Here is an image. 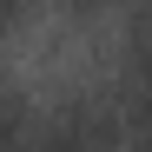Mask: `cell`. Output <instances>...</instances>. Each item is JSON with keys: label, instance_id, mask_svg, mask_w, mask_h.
I'll list each match as a JSON object with an SVG mask.
<instances>
[{"label": "cell", "instance_id": "cell-1", "mask_svg": "<svg viewBox=\"0 0 152 152\" xmlns=\"http://www.w3.org/2000/svg\"><path fill=\"white\" fill-rule=\"evenodd\" d=\"M33 152H106V119H99L93 106H73V113H60L40 132Z\"/></svg>", "mask_w": 152, "mask_h": 152}, {"label": "cell", "instance_id": "cell-2", "mask_svg": "<svg viewBox=\"0 0 152 152\" xmlns=\"http://www.w3.org/2000/svg\"><path fill=\"white\" fill-rule=\"evenodd\" d=\"M0 152H20V126H13L7 106H0Z\"/></svg>", "mask_w": 152, "mask_h": 152}, {"label": "cell", "instance_id": "cell-3", "mask_svg": "<svg viewBox=\"0 0 152 152\" xmlns=\"http://www.w3.org/2000/svg\"><path fill=\"white\" fill-rule=\"evenodd\" d=\"M20 7H27V0H0V27H7V20H13Z\"/></svg>", "mask_w": 152, "mask_h": 152}, {"label": "cell", "instance_id": "cell-4", "mask_svg": "<svg viewBox=\"0 0 152 152\" xmlns=\"http://www.w3.org/2000/svg\"><path fill=\"white\" fill-rule=\"evenodd\" d=\"M73 7H106V0H73Z\"/></svg>", "mask_w": 152, "mask_h": 152}]
</instances>
